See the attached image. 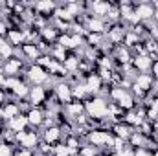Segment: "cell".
I'll list each match as a JSON object with an SVG mask.
<instances>
[{"mask_svg":"<svg viewBox=\"0 0 158 156\" xmlns=\"http://www.w3.org/2000/svg\"><path fill=\"white\" fill-rule=\"evenodd\" d=\"M85 112L92 121H101L109 116V103L103 96H90V99L85 101Z\"/></svg>","mask_w":158,"mask_h":156,"instance_id":"6da1fadb","label":"cell"},{"mask_svg":"<svg viewBox=\"0 0 158 156\" xmlns=\"http://www.w3.org/2000/svg\"><path fill=\"white\" fill-rule=\"evenodd\" d=\"M86 142H88L90 145L98 147V149L107 147V145L112 147L114 136H112V132H109V130H103V129H92V130L88 132V136H86Z\"/></svg>","mask_w":158,"mask_h":156,"instance_id":"7a4b0ae2","label":"cell"},{"mask_svg":"<svg viewBox=\"0 0 158 156\" xmlns=\"http://www.w3.org/2000/svg\"><path fill=\"white\" fill-rule=\"evenodd\" d=\"M26 74V79L31 83V86H35V84H39V86H44V83H48L50 81V74L44 70V68H40L39 64H30L28 66V70L24 72Z\"/></svg>","mask_w":158,"mask_h":156,"instance_id":"3957f363","label":"cell"},{"mask_svg":"<svg viewBox=\"0 0 158 156\" xmlns=\"http://www.w3.org/2000/svg\"><path fill=\"white\" fill-rule=\"evenodd\" d=\"M53 94H55L57 101H59L63 107H66L68 103L74 101V96H72V84H70L68 81H59V83H55Z\"/></svg>","mask_w":158,"mask_h":156,"instance_id":"277c9868","label":"cell"},{"mask_svg":"<svg viewBox=\"0 0 158 156\" xmlns=\"http://www.w3.org/2000/svg\"><path fill=\"white\" fill-rule=\"evenodd\" d=\"M46 99H48V90H46V86L35 84V86L30 88V96H28L30 107H40V109H42L44 103H46Z\"/></svg>","mask_w":158,"mask_h":156,"instance_id":"5b68a950","label":"cell"},{"mask_svg":"<svg viewBox=\"0 0 158 156\" xmlns=\"http://www.w3.org/2000/svg\"><path fill=\"white\" fill-rule=\"evenodd\" d=\"M22 68H24V61L15 55V57L4 61V64H2V74H4L6 77H19V74H20Z\"/></svg>","mask_w":158,"mask_h":156,"instance_id":"8992f818","label":"cell"},{"mask_svg":"<svg viewBox=\"0 0 158 156\" xmlns=\"http://www.w3.org/2000/svg\"><path fill=\"white\" fill-rule=\"evenodd\" d=\"M127 31L129 30H127V26L123 22H114V24H110L109 31L105 33V39H109L114 46H118L119 42H123V37H125Z\"/></svg>","mask_w":158,"mask_h":156,"instance_id":"52a82bcc","label":"cell"},{"mask_svg":"<svg viewBox=\"0 0 158 156\" xmlns=\"http://www.w3.org/2000/svg\"><path fill=\"white\" fill-rule=\"evenodd\" d=\"M83 83H85V86H86L88 96H101V92H103V84H105V83L101 81V77H99L98 74H88Z\"/></svg>","mask_w":158,"mask_h":156,"instance_id":"ba28073f","label":"cell"},{"mask_svg":"<svg viewBox=\"0 0 158 156\" xmlns=\"http://www.w3.org/2000/svg\"><path fill=\"white\" fill-rule=\"evenodd\" d=\"M132 86L138 88V90H142L143 94H149L155 88V79H153L151 74H138L134 77V81H132Z\"/></svg>","mask_w":158,"mask_h":156,"instance_id":"9c48e42d","label":"cell"},{"mask_svg":"<svg viewBox=\"0 0 158 156\" xmlns=\"http://www.w3.org/2000/svg\"><path fill=\"white\" fill-rule=\"evenodd\" d=\"M110 7H112V2L94 0V2H90V15L92 17H98V18H107Z\"/></svg>","mask_w":158,"mask_h":156,"instance_id":"30bf717a","label":"cell"},{"mask_svg":"<svg viewBox=\"0 0 158 156\" xmlns=\"http://www.w3.org/2000/svg\"><path fill=\"white\" fill-rule=\"evenodd\" d=\"M134 13L140 17L142 22L155 20V7H153V4H149V2H140L138 6L134 4Z\"/></svg>","mask_w":158,"mask_h":156,"instance_id":"8fae6325","label":"cell"},{"mask_svg":"<svg viewBox=\"0 0 158 156\" xmlns=\"http://www.w3.org/2000/svg\"><path fill=\"white\" fill-rule=\"evenodd\" d=\"M19 50H20L22 57H24L26 61H30L31 64L39 61V57H40V55H44V53L40 51L39 48H37V44H30V42H24V44H22V46L19 48Z\"/></svg>","mask_w":158,"mask_h":156,"instance_id":"7c38bea8","label":"cell"},{"mask_svg":"<svg viewBox=\"0 0 158 156\" xmlns=\"http://www.w3.org/2000/svg\"><path fill=\"white\" fill-rule=\"evenodd\" d=\"M6 42H9L15 50H17V48H20V46L26 42L22 28H9V30H7V33H6Z\"/></svg>","mask_w":158,"mask_h":156,"instance_id":"4fadbf2b","label":"cell"},{"mask_svg":"<svg viewBox=\"0 0 158 156\" xmlns=\"http://www.w3.org/2000/svg\"><path fill=\"white\" fill-rule=\"evenodd\" d=\"M26 117H28V123H30V125L35 129V127L44 125L46 112H44V109H40V107H31V109L26 112Z\"/></svg>","mask_w":158,"mask_h":156,"instance_id":"5bb4252c","label":"cell"},{"mask_svg":"<svg viewBox=\"0 0 158 156\" xmlns=\"http://www.w3.org/2000/svg\"><path fill=\"white\" fill-rule=\"evenodd\" d=\"M61 136H63L61 127H59V125H53V127L44 129V132H42V142H46V143H50V145H57V143L61 142Z\"/></svg>","mask_w":158,"mask_h":156,"instance_id":"9a60e30c","label":"cell"},{"mask_svg":"<svg viewBox=\"0 0 158 156\" xmlns=\"http://www.w3.org/2000/svg\"><path fill=\"white\" fill-rule=\"evenodd\" d=\"M131 64H132L134 70H138V72H142V74H149L151 64H153V59H151L149 55H134Z\"/></svg>","mask_w":158,"mask_h":156,"instance_id":"2e32d148","label":"cell"},{"mask_svg":"<svg viewBox=\"0 0 158 156\" xmlns=\"http://www.w3.org/2000/svg\"><path fill=\"white\" fill-rule=\"evenodd\" d=\"M19 114H22L20 105H17V103H13V101H7V103H4V105H2V117H4V121H6V123H7V121H11L13 117H17Z\"/></svg>","mask_w":158,"mask_h":156,"instance_id":"e0dca14e","label":"cell"},{"mask_svg":"<svg viewBox=\"0 0 158 156\" xmlns=\"http://www.w3.org/2000/svg\"><path fill=\"white\" fill-rule=\"evenodd\" d=\"M63 110H64V114L68 117H72V119H76V117L83 116V114H86L85 112V101H72V103H68L66 107H63Z\"/></svg>","mask_w":158,"mask_h":156,"instance_id":"ac0fdd59","label":"cell"},{"mask_svg":"<svg viewBox=\"0 0 158 156\" xmlns=\"http://www.w3.org/2000/svg\"><path fill=\"white\" fill-rule=\"evenodd\" d=\"M39 142H40V136H39V132H35V129L33 130H26V134H24V138L20 142V147L30 149V151H35L37 145H39Z\"/></svg>","mask_w":158,"mask_h":156,"instance_id":"d6986e66","label":"cell"},{"mask_svg":"<svg viewBox=\"0 0 158 156\" xmlns=\"http://www.w3.org/2000/svg\"><path fill=\"white\" fill-rule=\"evenodd\" d=\"M28 125H30V123H28V117H26V114H19L17 117H13L11 121H7V123H6V127H7L13 134L26 130V127H28Z\"/></svg>","mask_w":158,"mask_h":156,"instance_id":"ffe728a7","label":"cell"},{"mask_svg":"<svg viewBox=\"0 0 158 156\" xmlns=\"http://www.w3.org/2000/svg\"><path fill=\"white\" fill-rule=\"evenodd\" d=\"M112 132H114V136H116V138H121V140H125V142H127V140L131 138V134L134 132V129L121 121V123H114V125H112Z\"/></svg>","mask_w":158,"mask_h":156,"instance_id":"44dd1931","label":"cell"},{"mask_svg":"<svg viewBox=\"0 0 158 156\" xmlns=\"http://www.w3.org/2000/svg\"><path fill=\"white\" fill-rule=\"evenodd\" d=\"M59 35H61V33H59L52 24H48L46 28L40 30V40H44L46 44H53V42H57Z\"/></svg>","mask_w":158,"mask_h":156,"instance_id":"7402d4cb","label":"cell"},{"mask_svg":"<svg viewBox=\"0 0 158 156\" xmlns=\"http://www.w3.org/2000/svg\"><path fill=\"white\" fill-rule=\"evenodd\" d=\"M116 105H118V107L121 109V110H123V112L134 110V109H136V99H134L132 92H127V94H125V96H123V97H121V99L118 101V103H116Z\"/></svg>","mask_w":158,"mask_h":156,"instance_id":"603a6c76","label":"cell"},{"mask_svg":"<svg viewBox=\"0 0 158 156\" xmlns=\"http://www.w3.org/2000/svg\"><path fill=\"white\" fill-rule=\"evenodd\" d=\"M79 63H81V59H79L76 53H70L68 57H66V61L63 63V66L66 68V72L68 74H76L79 70Z\"/></svg>","mask_w":158,"mask_h":156,"instance_id":"cb8c5ba5","label":"cell"},{"mask_svg":"<svg viewBox=\"0 0 158 156\" xmlns=\"http://www.w3.org/2000/svg\"><path fill=\"white\" fill-rule=\"evenodd\" d=\"M140 42H142V40H140V37H138L132 30H129V31L125 33V37H123V46H125V48H129V50L136 48Z\"/></svg>","mask_w":158,"mask_h":156,"instance_id":"d4e9b609","label":"cell"},{"mask_svg":"<svg viewBox=\"0 0 158 156\" xmlns=\"http://www.w3.org/2000/svg\"><path fill=\"white\" fill-rule=\"evenodd\" d=\"M72 96H74V99H76V101H83V97H85V96H88L86 86H85V83H83V81H79V83H74V84H72Z\"/></svg>","mask_w":158,"mask_h":156,"instance_id":"484cf974","label":"cell"},{"mask_svg":"<svg viewBox=\"0 0 158 156\" xmlns=\"http://www.w3.org/2000/svg\"><path fill=\"white\" fill-rule=\"evenodd\" d=\"M11 57H15V48H13L9 42H4L2 48H0V59H2V61H7V59H11Z\"/></svg>","mask_w":158,"mask_h":156,"instance_id":"4316f807","label":"cell"},{"mask_svg":"<svg viewBox=\"0 0 158 156\" xmlns=\"http://www.w3.org/2000/svg\"><path fill=\"white\" fill-rule=\"evenodd\" d=\"M57 46H61L63 50L70 51L72 50V35L70 33H61L59 39H57Z\"/></svg>","mask_w":158,"mask_h":156,"instance_id":"83f0119b","label":"cell"},{"mask_svg":"<svg viewBox=\"0 0 158 156\" xmlns=\"http://www.w3.org/2000/svg\"><path fill=\"white\" fill-rule=\"evenodd\" d=\"M79 154L81 156H98L99 154V149L94 147V145H90V143H85V145L79 147Z\"/></svg>","mask_w":158,"mask_h":156,"instance_id":"f1b7e54d","label":"cell"},{"mask_svg":"<svg viewBox=\"0 0 158 156\" xmlns=\"http://www.w3.org/2000/svg\"><path fill=\"white\" fill-rule=\"evenodd\" d=\"M52 156H72V151L64 143H57V145H53V154Z\"/></svg>","mask_w":158,"mask_h":156,"instance_id":"f546056e","label":"cell"},{"mask_svg":"<svg viewBox=\"0 0 158 156\" xmlns=\"http://www.w3.org/2000/svg\"><path fill=\"white\" fill-rule=\"evenodd\" d=\"M15 145H9V143H4L0 140V156H15Z\"/></svg>","mask_w":158,"mask_h":156,"instance_id":"4dcf8cb0","label":"cell"},{"mask_svg":"<svg viewBox=\"0 0 158 156\" xmlns=\"http://www.w3.org/2000/svg\"><path fill=\"white\" fill-rule=\"evenodd\" d=\"M15 156H35V151H30V149L20 147V149L15 151Z\"/></svg>","mask_w":158,"mask_h":156,"instance_id":"1f68e13d","label":"cell"},{"mask_svg":"<svg viewBox=\"0 0 158 156\" xmlns=\"http://www.w3.org/2000/svg\"><path fill=\"white\" fill-rule=\"evenodd\" d=\"M118 156H136V149H132V147H125L123 151H119L118 153Z\"/></svg>","mask_w":158,"mask_h":156,"instance_id":"d6a6232c","label":"cell"},{"mask_svg":"<svg viewBox=\"0 0 158 156\" xmlns=\"http://www.w3.org/2000/svg\"><path fill=\"white\" fill-rule=\"evenodd\" d=\"M7 30H9V26H7V22L4 20V17H0V37H4V35L7 33Z\"/></svg>","mask_w":158,"mask_h":156,"instance_id":"836d02e7","label":"cell"},{"mask_svg":"<svg viewBox=\"0 0 158 156\" xmlns=\"http://www.w3.org/2000/svg\"><path fill=\"white\" fill-rule=\"evenodd\" d=\"M149 72H153V74H151L153 79L158 81V61H153V64H151V70H149Z\"/></svg>","mask_w":158,"mask_h":156,"instance_id":"e575fe53","label":"cell"},{"mask_svg":"<svg viewBox=\"0 0 158 156\" xmlns=\"http://www.w3.org/2000/svg\"><path fill=\"white\" fill-rule=\"evenodd\" d=\"M136 156H153V154L147 149H136Z\"/></svg>","mask_w":158,"mask_h":156,"instance_id":"d590c367","label":"cell"},{"mask_svg":"<svg viewBox=\"0 0 158 156\" xmlns=\"http://www.w3.org/2000/svg\"><path fill=\"white\" fill-rule=\"evenodd\" d=\"M4 101H6V92H4V88H0V109L4 105Z\"/></svg>","mask_w":158,"mask_h":156,"instance_id":"8d00e7d4","label":"cell"},{"mask_svg":"<svg viewBox=\"0 0 158 156\" xmlns=\"http://www.w3.org/2000/svg\"><path fill=\"white\" fill-rule=\"evenodd\" d=\"M4 83H6V76H4V74L0 72V88L4 86Z\"/></svg>","mask_w":158,"mask_h":156,"instance_id":"74e56055","label":"cell"},{"mask_svg":"<svg viewBox=\"0 0 158 156\" xmlns=\"http://www.w3.org/2000/svg\"><path fill=\"white\" fill-rule=\"evenodd\" d=\"M153 130H155V134L158 136V119L155 121V123H153Z\"/></svg>","mask_w":158,"mask_h":156,"instance_id":"f35d334b","label":"cell"},{"mask_svg":"<svg viewBox=\"0 0 158 156\" xmlns=\"http://www.w3.org/2000/svg\"><path fill=\"white\" fill-rule=\"evenodd\" d=\"M151 154H153V156H158V147H156V149H153V153H151Z\"/></svg>","mask_w":158,"mask_h":156,"instance_id":"ab89813d","label":"cell"},{"mask_svg":"<svg viewBox=\"0 0 158 156\" xmlns=\"http://www.w3.org/2000/svg\"><path fill=\"white\" fill-rule=\"evenodd\" d=\"M155 143H156V147H158V136H156V142H155Z\"/></svg>","mask_w":158,"mask_h":156,"instance_id":"60d3db41","label":"cell"}]
</instances>
